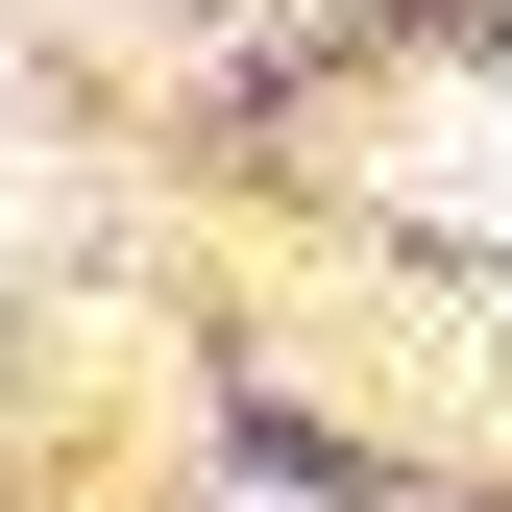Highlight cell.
Segmentation results:
<instances>
[{
  "instance_id": "obj_1",
  "label": "cell",
  "mask_w": 512,
  "mask_h": 512,
  "mask_svg": "<svg viewBox=\"0 0 512 512\" xmlns=\"http://www.w3.org/2000/svg\"><path fill=\"white\" fill-rule=\"evenodd\" d=\"M342 171H366L391 220H439V244H512V98H488V74H391V98L342 122Z\"/></svg>"
}]
</instances>
